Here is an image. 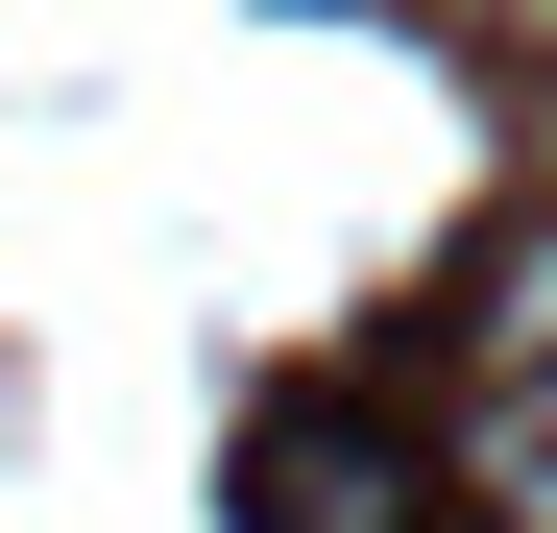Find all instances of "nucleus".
<instances>
[{
  "instance_id": "f257e3e1",
  "label": "nucleus",
  "mask_w": 557,
  "mask_h": 533,
  "mask_svg": "<svg viewBox=\"0 0 557 533\" xmlns=\"http://www.w3.org/2000/svg\"><path fill=\"white\" fill-rule=\"evenodd\" d=\"M460 339H485V388H509V412H557V219H509L485 266H460Z\"/></svg>"
},
{
  "instance_id": "f03ea898",
  "label": "nucleus",
  "mask_w": 557,
  "mask_h": 533,
  "mask_svg": "<svg viewBox=\"0 0 557 533\" xmlns=\"http://www.w3.org/2000/svg\"><path fill=\"white\" fill-rule=\"evenodd\" d=\"M412 25H485V49H509V25H533V0H412Z\"/></svg>"
},
{
  "instance_id": "7ed1b4c3",
  "label": "nucleus",
  "mask_w": 557,
  "mask_h": 533,
  "mask_svg": "<svg viewBox=\"0 0 557 533\" xmlns=\"http://www.w3.org/2000/svg\"><path fill=\"white\" fill-rule=\"evenodd\" d=\"M509 49H533V73H557V0H533V25H509Z\"/></svg>"
}]
</instances>
